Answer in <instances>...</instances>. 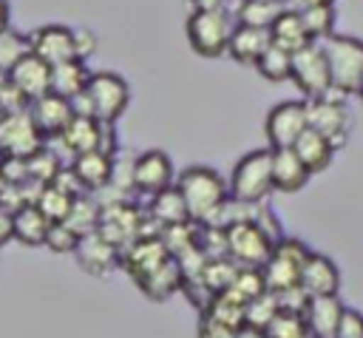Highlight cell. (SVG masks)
<instances>
[{
	"label": "cell",
	"instance_id": "ab89813d",
	"mask_svg": "<svg viewBox=\"0 0 363 338\" xmlns=\"http://www.w3.org/2000/svg\"><path fill=\"white\" fill-rule=\"evenodd\" d=\"M26 165H28V179H34L37 185H51L62 173V162L51 151H45V148L37 156H31Z\"/></svg>",
	"mask_w": 363,
	"mask_h": 338
},
{
	"label": "cell",
	"instance_id": "9a60e30c",
	"mask_svg": "<svg viewBox=\"0 0 363 338\" xmlns=\"http://www.w3.org/2000/svg\"><path fill=\"white\" fill-rule=\"evenodd\" d=\"M51 77H54V65H48L45 60H40L34 51L23 54L11 68H9V80L14 85V91L31 105L34 99L51 94Z\"/></svg>",
	"mask_w": 363,
	"mask_h": 338
},
{
	"label": "cell",
	"instance_id": "83f0119b",
	"mask_svg": "<svg viewBox=\"0 0 363 338\" xmlns=\"http://www.w3.org/2000/svg\"><path fill=\"white\" fill-rule=\"evenodd\" d=\"M51 224L54 222H48V216L34 202L14 210V239L26 247H43L45 239H48Z\"/></svg>",
	"mask_w": 363,
	"mask_h": 338
},
{
	"label": "cell",
	"instance_id": "8d00e7d4",
	"mask_svg": "<svg viewBox=\"0 0 363 338\" xmlns=\"http://www.w3.org/2000/svg\"><path fill=\"white\" fill-rule=\"evenodd\" d=\"M298 11H301V20L315 43H323L335 34L332 31L335 28V6H309V9H298Z\"/></svg>",
	"mask_w": 363,
	"mask_h": 338
},
{
	"label": "cell",
	"instance_id": "1f68e13d",
	"mask_svg": "<svg viewBox=\"0 0 363 338\" xmlns=\"http://www.w3.org/2000/svg\"><path fill=\"white\" fill-rule=\"evenodd\" d=\"M74 202H77V193L65 190V187H62V185H57V182L43 185V187H40V193H37V199H34V205H37V207L48 216V222H54V224L68 219V213H71Z\"/></svg>",
	"mask_w": 363,
	"mask_h": 338
},
{
	"label": "cell",
	"instance_id": "7402d4cb",
	"mask_svg": "<svg viewBox=\"0 0 363 338\" xmlns=\"http://www.w3.org/2000/svg\"><path fill=\"white\" fill-rule=\"evenodd\" d=\"M343 312H346V304L340 301V295L309 298L306 307H303V318H306L309 335L312 338H335Z\"/></svg>",
	"mask_w": 363,
	"mask_h": 338
},
{
	"label": "cell",
	"instance_id": "277c9868",
	"mask_svg": "<svg viewBox=\"0 0 363 338\" xmlns=\"http://www.w3.org/2000/svg\"><path fill=\"white\" fill-rule=\"evenodd\" d=\"M235 14L230 9H216V11H190L184 23V34L190 48L199 57L216 60L227 54L233 31H235Z\"/></svg>",
	"mask_w": 363,
	"mask_h": 338
},
{
	"label": "cell",
	"instance_id": "c3c4849f",
	"mask_svg": "<svg viewBox=\"0 0 363 338\" xmlns=\"http://www.w3.org/2000/svg\"><path fill=\"white\" fill-rule=\"evenodd\" d=\"M9 23H11V9H9V0H0V34L9 31Z\"/></svg>",
	"mask_w": 363,
	"mask_h": 338
},
{
	"label": "cell",
	"instance_id": "681fc988",
	"mask_svg": "<svg viewBox=\"0 0 363 338\" xmlns=\"http://www.w3.org/2000/svg\"><path fill=\"white\" fill-rule=\"evenodd\" d=\"M235 338H267V332H264V329H255V327H250V324H244V327L235 332Z\"/></svg>",
	"mask_w": 363,
	"mask_h": 338
},
{
	"label": "cell",
	"instance_id": "3957f363",
	"mask_svg": "<svg viewBox=\"0 0 363 338\" xmlns=\"http://www.w3.org/2000/svg\"><path fill=\"white\" fill-rule=\"evenodd\" d=\"M272 190V148L244 153L230 173V199L238 205H264Z\"/></svg>",
	"mask_w": 363,
	"mask_h": 338
},
{
	"label": "cell",
	"instance_id": "484cf974",
	"mask_svg": "<svg viewBox=\"0 0 363 338\" xmlns=\"http://www.w3.org/2000/svg\"><path fill=\"white\" fill-rule=\"evenodd\" d=\"M272 45V37L267 28H250V26H235L233 31V40H230V48L227 54L241 62V65H252L261 60V54Z\"/></svg>",
	"mask_w": 363,
	"mask_h": 338
},
{
	"label": "cell",
	"instance_id": "603a6c76",
	"mask_svg": "<svg viewBox=\"0 0 363 338\" xmlns=\"http://www.w3.org/2000/svg\"><path fill=\"white\" fill-rule=\"evenodd\" d=\"M312 179L309 168L301 162V156L292 148L272 151V187L281 193H298Z\"/></svg>",
	"mask_w": 363,
	"mask_h": 338
},
{
	"label": "cell",
	"instance_id": "ee69618b",
	"mask_svg": "<svg viewBox=\"0 0 363 338\" xmlns=\"http://www.w3.org/2000/svg\"><path fill=\"white\" fill-rule=\"evenodd\" d=\"M335 338H363V312L354 307H346Z\"/></svg>",
	"mask_w": 363,
	"mask_h": 338
},
{
	"label": "cell",
	"instance_id": "836d02e7",
	"mask_svg": "<svg viewBox=\"0 0 363 338\" xmlns=\"http://www.w3.org/2000/svg\"><path fill=\"white\" fill-rule=\"evenodd\" d=\"M267 293V281H264V273L261 270H250V267H241L238 270V276H235V281L230 284V290L227 293H221V295H230L233 301H238V304H250V301H255L258 295H264Z\"/></svg>",
	"mask_w": 363,
	"mask_h": 338
},
{
	"label": "cell",
	"instance_id": "f1b7e54d",
	"mask_svg": "<svg viewBox=\"0 0 363 338\" xmlns=\"http://www.w3.org/2000/svg\"><path fill=\"white\" fill-rule=\"evenodd\" d=\"M88 82H91V68L85 65V60H71V62L54 65V77H51L54 94L74 102L88 91Z\"/></svg>",
	"mask_w": 363,
	"mask_h": 338
},
{
	"label": "cell",
	"instance_id": "2e32d148",
	"mask_svg": "<svg viewBox=\"0 0 363 338\" xmlns=\"http://www.w3.org/2000/svg\"><path fill=\"white\" fill-rule=\"evenodd\" d=\"M108 128L111 125H102L99 119H94L88 114H77L71 119V125L65 128V133L60 136V142L74 156H82V153H91V151H108V153H113L116 145L108 142Z\"/></svg>",
	"mask_w": 363,
	"mask_h": 338
},
{
	"label": "cell",
	"instance_id": "d590c367",
	"mask_svg": "<svg viewBox=\"0 0 363 338\" xmlns=\"http://www.w3.org/2000/svg\"><path fill=\"white\" fill-rule=\"evenodd\" d=\"M238 270H241V267H238L233 258H227V256H221V258H207L204 267H201V278H204V284H207L216 295H221V293L230 290V284L235 281Z\"/></svg>",
	"mask_w": 363,
	"mask_h": 338
},
{
	"label": "cell",
	"instance_id": "60d3db41",
	"mask_svg": "<svg viewBox=\"0 0 363 338\" xmlns=\"http://www.w3.org/2000/svg\"><path fill=\"white\" fill-rule=\"evenodd\" d=\"M28 37L17 34V31H3L0 34V71H9L23 54H28Z\"/></svg>",
	"mask_w": 363,
	"mask_h": 338
},
{
	"label": "cell",
	"instance_id": "5bb4252c",
	"mask_svg": "<svg viewBox=\"0 0 363 338\" xmlns=\"http://www.w3.org/2000/svg\"><path fill=\"white\" fill-rule=\"evenodd\" d=\"M28 48L45 60L48 65H62V62H71V60H79V51H77V31L68 28V26H60V23H51V26H40L28 34Z\"/></svg>",
	"mask_w": 363,
	"mask_h": 338
},
{
	"label": "cell",
	"instance_id": "d4e9b609",
	"mask_svg": "<svg viewBox=\"0 0 363 338\" xmlns=\"http://www.w3.org/2000/svg\"><path fill=\"white\" fill-rule=\"evenodd\" d=\"M269 37H272V45H278V48H284V51H289V54H298L301 48H306V45L315 43V40L309 37L303 20H301V11L292 9V6L272 23Z\"/></svg>",
	"mask_w": 363,
	"mask_h": 338
},
{
	"label": "cell",
	"instance_id": "5b68a950",
	"mask_svg": "<svg viewBox=\"0 0 363 338\" xmlns=\"http://www.w3.org/2000/svg\"><path fill=\"white\" fill-rule=\"evenodd\" d=\"M320 45H323V54L329 62L332 91H337L343 97L357 94V88L363 82V40L346 37V34H332Z\"/></svg>",
	"mask_w": 363,
	"mask_h": 338
},
{
	"label": "cell",
	"instance_id": "7c38bea8",
	"mask_svg": "<svg viewBox=\"0 0 363 338\" xmlns=\"http://www.w3.org/2000/svg\"><path fill=\"white\" fill-rule=\"evenodd\" d=\"M142 224H145V210L136 207L133 202H105L102 205V216H99V233L116 244L119 250H125L130 241H136L142 236Z\"/></svg>",
	"mask_w": 363,
	"mask_h": 338
},
{
	"label": "cell",
	"instance_id": "f6af8a7d",
	"mask_svg": "<svg viewBox=\"0 0 363 338\" xmlns=\"http://www.w3.org/2000/svg\"><path fill=\"white\" fill-rule=\"evenodd\" d=\"M77 31V51H79V60H85L88 54L96 51V37L88 31V28H74Z\"/></svg>",
	"mask_w": 363,
	"mask_h": 338
},
{
	"label": "cell",
	"instance_id": "30bf717a",
	"mask_svg": "<svg viewBox=\"0 0 363 338\" xmlns=\"http://www.w3.org/2000/svg\"><path fill=\"white\" fill-rule=\"evenodd\" d=\"M292 82L306 99H318L332 91V74L320 43H312L292 54Z\"/></svg>",
	"mask_w": 363,
	"mask_h": 338
},
{
	"label": "cell",
	"instance_id": "6da1fadb",
	"mask_svg": "<svg viewBox=\"0 0 363 338\" xmlns=\"http://www.w3.org/2000/svg\"><path fill=\"white\" fill-rule=\"evenodd\" d=\"M176 187L184 196V205L196 224H216L230 202V182H224L221 173L207 165L184 168L176 179Z\"/></svg>",
	"mask_w": 363,
	"mask_h": 338
},
{
	"label": "cell",
	"instance_id": "8fae6325",
	"mask_svg": "<svg viewBox=\"0 0 363 338\" xmlns=\"http://www.w3.org/2000/svg\"><path fill=\"white\" fill-rule=\"evenodd\" d=\"M343 94L329 91L326 97L318 99H306V116H309V128L323 133L335 148L346 145L349 136V111L343 105Z\"/></svg>",
	"mask_w": 363,
	"mask_h": 338
},
{
	"label": "cell",
	"instance_id": "816d5d0a",
	"mask_svg": "<svg viewBox=\"0 0 363 338\" xmlns=\"http://www.w3.org/2000/svg\"><path fill=\"white\" fill-rule=\"evenodd\" d=\"M357 99L363 102V82H360V88H357Z\"/></svg>",
	"mask_w": 363,
	"mask_h": 338
},
{
	"label": "cell",
	"instance_id": "9c48e42d",
	"mask_svg": "<svg viewBox=\"0 0 363 338\" xmlns=\"http://www.w3.org/2000/svg\"><path fill=\"white\" fill-rule=\"evenodd\" d=\"M306 128H309L306 99H284V102L272 105L264 119V133H267V142L272 151L295 148V142L303 136Z\"/></svg>",
	"mask_w": 363,
	"mask_h": 338
},
{
	"label": "cell",
	"instance_id": "bcb514c9",
	"mask_svg": "<svg viewBox=\"0 0 363 338\" xmlns=\"http://www.w3.org/2000/svg\"><path fill=\"white\" fill-rule=\"evenodd\" d=\"M14 239V210L0 207V247Z\"/></svg>",
	"mask_w": 363,
	"mask_h": 338
},
{
	"label": "cell",
	"instance_id": "44dd1931",
	"mask_svg": "<svg viewBox=\"0 0 363 338\" xmlns=\"http://www.w3.org/2000/svg\"><path fill=\"white\" fill-rule=\"evenodd\" d=\"M301 290L309 298L320 295H337L340 290V270L337 264L323 253H309L303 270H301Z\"/></svg>",
	"mask_w": 363,
	"mask_h": 338
},
{
	"label": "cell",
	"instance_id": "7dc6e473",
	"mask_svg": "<svg viewBox=\"0 0 363 338\" xmlns=\"http://www.w3.org/2000/svg\"><path fill=\"white\" fill-rule=\"evenodd\" d=\"M193 11H216V9H227L230 0H190Z\"/></svg>",
	"mask_w": 363,
	"mask_h": 338
},
{
	"label": "cell",
	"instance_id": "db71d44e",
	"mask_svg": "<svg viewBox=\"0 0 363 338\" xmlns=\"http://www.w3.org/2000/svg\"><path fill=\"white\" fill-rule=\"evenodd\" d=\"M275 3H289V0H275Z\"/></svg>",
	"mask_w": 363,
	"mask_h": 338
},
{
	"label": "cell",
	"instance_id": "d6a6232c",
	"mask_svg": "<svg viewBox=\"0 0 363 338\" xmlns=\"http://www.w3.org/2000/svg\"><path fill=\"white\" fill-rule=\"evenodd\" d=\"M99 216H102V205L94 202L88 193H82V196H77V202H74V207H71V213H68V219H65L62 224H68V227L82 239V236H88V233H96Z\"/></svg>",
	"mask_w": 363,
	"mask_h": 338
},
{
	"label": "cell",
	"instance_id": "f5cc1de1",
	"mask_svg": "<svg viewBox=\"0 0 363 338\" xmlns=\"http://www.w3.org/2000/svg\"><path fill=\"white\" fill-rule=\"evenodd\" d=\"M3 116H6V108H3V102H0V119H3Z\"/></svg>",
	"mask_w": 363,
	"mask_h": 338
},
{
	"label": "cell",
	"instance_id": "e575fe53",
	"mask_svg": "<svg viewBox=\"0 0 363 338\" xmlns=\"http://www.w3.org/2000/svg\"><path fill=\"white\" fill-rule=\"evenodd\" d=\"M255 71L269 80V82H284V80H292V54L278 48V45H269L261 60L255 62Z\"/></svg>",
	"mask_w": 363,
	"mask_h": 338
},
{
	"label": "cell",
	"instance_id": "ba28073f",
	"mask_svg": "<svg viewBox=\"0 0 363 338\" xmlns=\"http://www.w3.org/2000/svg\"><path fill=\"white\" fill-rule=\"evenodd\" d=\"M43 148H45V136L34 125L28 108L26 111H11L0 119V156L3 159L28 162Z\"/></svg>",
	"mask_w": 363,
	"mask_h": 338
},
{
	"label": "cell",
	"instance_id": "4316f807",
	"mask_svg": "<svg viewBox=\"0 0 363 338\" xmlns=\"http://www.w3.org/2000/svg\"><path fill=\"white\" fill-rule=\"evenodd\" d=\"M182 284H184V270H182V264L173 256L159 270H153L150 276H145L142 281H136V287L150 301H167L173 293H182Z\"/></svg>",
	"mask_w": 363,
	"mask_h": 338
},
{
	"label": "cell",
	"instance_id": "11a10c76",
	"mask_svg": "<svg viewBox=\"0 0 363 338\" xmlns=\"http://www.w3.org/2000/svg\"><path fill=\"white\" fill-rule=\"evenodd\" d=\"M306 338H312V335H306Z\"/></svg>",
	"mask_w": 363,
	"mask_h": 338
},
{
	"label": "cell",
	"instance_id": "74e56055",
	"mask_svg": "<svg viewBox=\"0 0 363 338\" xmlns=\"http://www.w3.org/2000/svg\"><path fill=\"white\" fill-rule=\"evenodd\" d=\"M267 338H306L309 335V327H306V318L303 312H295V310H281L269 327L264 329Z\"/></svg>",
	"mask_w": 363,
	"mask_h": 338
},
{
	"label": "cell",
	"instance_id": "f35d334b",
	"mask_svg": "<svg viewBox=\"0 0 363 338\" xmlns=\"http://www.w3.org/2000/svg\"><path fill=\"white\" fill-rule=\"evenodd\" d=\"M278 312H281V301H278L275 293L267 290L264 295H258L255 301H250V304L244 307V321H247L250 327H255V329H267L269 321H272Z\"/></svg>",
	"mask_w": 363,
	"mask_h": 338
},
{
	"label": "cell",
	"instance_id": "4fadbf2b",
	"mask_svg": "<svg viewBox=\"0 0 363 338\" xmlns=\"http://www.w3.org/2000/svg\"><path fill=\"white\" fill-rule=\"evenodd\" d=\"M173 162L164 151H145L130 162V190L142 193V196H156L167 187H173Z\"/></svg>",
	"mask_w": 363,
	"mask_h": 338
},
{
	"label": "cell",
	"instance_id": "f546056e",
	"mask_svg": "<svg viewBox=\"0 0 363 338\" xmlns=\"http://www.w3.org/2000/svg\"><path fill=\"white\" fill-rule=\"evenodd\" d=\"M298 156H301V162L309 168V173H320V170H326L329 165H332V159H335V145L323 136V133H318V131H312V128H306L303 131V136L295 142V148H292Z\"/></svg>",
	"mask_w": 363,
	"mask_h": 338
},
{
	"label": "cell",
	"instance_id": "f907efd6",
	"mask_svg": "<svg viewBox=\"0 0 363 338\" xmlns=\"http://www.w3.org/2000/svg\"><path fill=\"white\" fill-rule=\"evenodd\" d=\"M292 9H309V6H335V0H289Z\"/></svg>",
	"mask_w": 363,
	"mask_h": 338
},
{
	"label": "cell",
	"instance_id": "7a4b0ae2",
	"mask_svg": "<svg viewBox=\"0 0 363 338\" xmlns=\"http://www.w3.org/2000/svg\"><path fill=\"white\" fill-rule=\"evenodd\" d=\"M128 102H130L128 82L113 71H96L91 74L88 91L79 99H74V108L77 114H88L102 125H113L125 114Z\"/></svg>",
	"mask_w": 363,
	"mask_h": 338
},
{
	"label": "cell",
	"instance_id": "d6986e66",
	"mask_svg": "<svg viewBox=\"0 0 363 338\" xmlns=\"http://www.w3.org/2000/svg\"><path fill=\"white\" fill-rule=\"evenodd\" d=\"M71 173L77 176L79 187H82L85 193H99V190H105L108 185H113L116 159H113V153H108V151H91V153L74 156Z\"/></svg>",
	"mask_w": 363,
	"mask_h": 338
},
{
	"label": "cell",
	"instance_id": "52a82bcc",
	"mask_svg": "<svg viewBox=\"0 0 363 338\" xmlns=\"http://www.w3.org/2000/svg\"><path fill=\"white\" fill-rule=\"evenodd\" d=\"M309 247L298 239H281L269 256V261L261 267L264 273V281H267V290L281 295V293H289L295 287H301V270L309 258Z\"/></svg>",
	"mask_w": 363,
	"mask_h": 338
},
{
	"label": "cell",
	"instance_id": "ac0fdd59",
	"mask_svg": "<svg viewBox=\"0 0 363 338\" xmlns=\"http://www.w3.org/2000/svg\"><path fill=\"white\" fill-rule=\"evenodd\" d=\"M167 258H170V250L164 247L162 236H142L122 250V267L133 278V284L150 276L153 270H159Z\"/></svg>",
	"mask_w": 363,
	"mask_h": 338
},
{
	"label": "cell",
	"instance_id": "cb8c5ba5",
	"mask_svg": "<svg viewBox=\"0 0 363 338\" xmlns=\"http://www.w3.org/2000/svg\"><path fill=\"white\" fill-rule=\"evenodd\" d=\"M145 213L162 227V233L170 230V227H182V224L193 222V219H190V210H187V205H184V196L179 193L176 185L167 187V190H162V193H156V196H150Z\"/></svg>",
	"mask_w": 363,
	"mask_h": 338
},
{
	"label": "cell",
	"instance_id": "b9f144b4",
	"mask_svg": "<svg viewBox=\"0 0 363 338\" xmlns=\"http://www.w3.org/2000/svg\"><path fill=\"white\" fill-rule=\"evenodd\" d=\"M77 244H79V236H77L68 224H62V222L51 224L48 239H45V247H48V250H54V253H74Z\"/></svg>",
	"mask_w": 363,
	"mask_h": 338
},
{
	"label": "cell",
	"instance_id": "8992f818",
	"mask_svg": "<svg viewBox=\"0 0 363 338\" xmlns=\"http://www.w3.org/2000/svg\"><path fill=\"white\" fill-rule=\"evenodd\" d=\"M224 233H227V258H233L238 267H250V270H261L269 261V256L278 244L255 222V216L227 224Z\"/></svg>",
	"mask_w": 363,
	"mask_h": 338
},
{
	"label": "cell",
	"instance_id": "ffe728a7",
	"mask_svg": "<svg viewBox=\"0 0 363 338\" xmlns=\"http://www.w3.org/2000/svg\"><path fill=\"white\" fill-rule=\"evenodd\" d=\"M74 256H77V264L88 276H108L116 264H122V250L116 244H111L99 230L82 236L77 250H74Z\"/></svg>",
	"mask_w": 363,
	"mask_h": 338
},
{
	"label": "cell",
	"instance_id": "7bdbcfd3",
	"mask_svg": "<svg viewBox=\"0 0 363 338\" xmlns=\"http://www.w3.org/2000/svg\"><path fill=\"white\" fill-rule=\"evenodd\" d=\"M235 332H238L235 327H230V324L213 318L210 312H201V315H199V329H196L199 338H235Z\"/></svg>",
	"mask_w": 363,
	"mask_h": 338
},
{
	"label": "cell",
	"instance_id": "e0dca14e",
	"mask_svg": "<svg viewBox=\"0 0 363 338\" xmlns=\"http://www.w3.org/2000/svg\"><path fill=\"white\" fill-rule=\"evenodd\" d=\"M28 114L34 119V125L40 128V133L45 139H60L65 133V128L71 125V119L77 116V108L71 99L60 97V94H45L40 99H34L28 105Z\"/></svg>",
	"mask_w": 363,
	"mask_h": 338
},
{
	"label": "cell",
	"instance_id": "4dcf8cb0",
	"mask_svg": "<svg viewBox=\"0 0 363 338\" xmlns=\"http://www.w3.org/2000/svg\"><path fill=\"white\" fill-rule=\"evenodd\" d=\"M289 9V3H275V0H238L235 6V23L250 26V28H272V23Z\"/></svg>",
	"mask_w": 363,
	"mask_h": 338
}]
</instances>
